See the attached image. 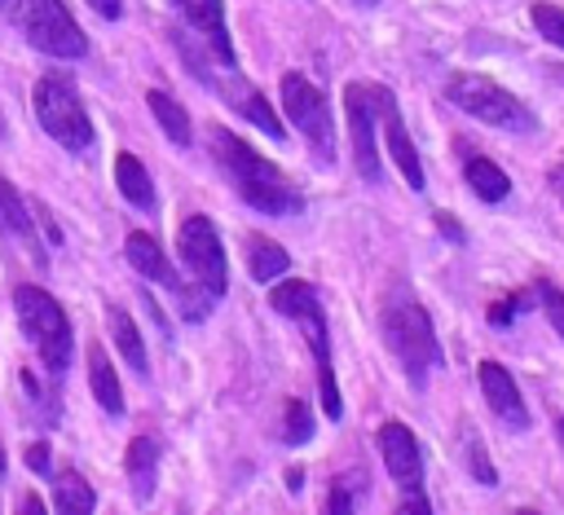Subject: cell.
I'll return each mask as SVG.
<instances>
[{
    "mask_svg": "<svg viewBox=\"0 0 564 515\" xmlns=\"http://www.w3.org/2000/svg\"><path fill=\"white\" fill-rule=\"evenodd\" d=\"M207 150H212L216 167L225 172V180L234 185V194L251 211H260V216H300L304 211L300 185L278 163H269L264 154H256L238 132H229V128L216 123L207 132Z\"/></svg>",
    "mask_w": 564,
    "mask_h": 515,
    "instance_id": "1",
    "label": "cell"
},
{
    "mask_svg": "<svg viewBox=\"0 0 564 515\" xmlns=\"http://www.w3.org/2000/svg\"><path fill=\"white\" fill-rule=\"evenodd\" d=\"M379 330H383V343L397 357L405 383L423 392L427 387V374L445 365V352H441V339L432 330L427 308L419 304V295L410 286H392L383 295V304H379Z\"/></svg>",
    "mask_w": 564,
    "mask_h": 515,
    "instance_id": "2",
    "label": "cell"
},
{
    "mask_svg": "<svg viewBox=\"0 0 564 515\" xmlns=\"http://www.w3.org/2000/svg\"><path fill=\"white\" fill-rule=\"evenodd\" d=\"M269 304L273 313L300 321L308 348H313V365H317V392H322V409L326 418H344V396H339V383H335V357H330V330H326V308H322V295L313 282H273L269 291Z\"/></svg>",
    "mask_w": 564,
    "mask_h": 515,
    "instance_id": "3",
    "label": "cell"
},
{
    "mask_svg": "<svg viewBox=\"0 0 564 515\" xmlns=\"http://www.w3.org/2000/svg\"><path fill=\"white\" fill-rule=\"evenodd\" d=\"M0 13L44 57L75 62L88 53V35L79 31V22L70 18L62 0H0Z\"/></svg>",
    "mask_w": 564,
    "mask_h": 515,
    "instance_id": "4",
    "label": "cell"
},
{
    "mask_svg": "<svg viewBox=\"0 0 564 515\" xmlns=\"http://www.w3.org/2000/svg\"><path fill=\"white\" fill-rule=\"evenodd\" d=\"M13 313H18V326H22L26 343L44 361V370L48 374H62L70 365V357H75V335H70L66 308L44 286L22 282V286H13Z\"/></svg>",
    "mask_w": 564,
    "mask_h": 515,
    "instance_id": "5",
    "label": "cell"
},
{
    "mask_svg": "<svg viewBox=\"0 0 564 515\" xmlns=\"http://www.w3.org/2000/svg\"><path fill=\"white\" fill-rule=\"evenodd\" d=\"M31 106H35V119L40 128L66 150V154H88L97 132H93V119L79 101V88L66 70H48L35 79V92H31Z\"/></svg>",
    "mask_w": 564,
    "mask_h": 515,
    "instance_id": "6",
    "label": "cell"
},
{
    "mask_svg": "<svg viewBox=\"0 0 564 515\" xmlns=\"http://www.w3.org/2000/svg\"><path fill=\"white\" fill-rule=\"evenodd\" d=\"M445 97L463 114H471V119H480L489 128H502V132H533L538 128L533 110L520 97H511L502 84H494L489 75H449Z\"/></svg>",
    "mask_w": 564,
    "mask_h": 515,
    "instance_id": "7",
    "label": "cell"
},
{
    "mask_svg": "<svg viewBox=\"0 0 564 515\" xmlns=\"http://www.w3.org/2000/svg\"><path fill=\"white\" fill-rule=\"evenodd\" d=\"M278 92H282L286 119H291L295 132L308 141L317 167H335V114H330L326 92H322L313 79H304L300 70H286L282 84H278Z\"/></svg>",
    "mask_w": 564,
    "mask_h": 515,
    "instance_id": "8",
    "label": "cell"
},
{
    "mask_svg": "<svg viewBox=\"0 0 564 515\" xmlns=\"http://www.w3.org/2000/svg\"><path fill=\"white\" fill-rule=\"evenodd\" d=\"M375 445H379V458H383L392 484L401 489V506L397 511L432 515V502H427V489H423V449H419V436L405 423H392L388 418L375 431Z\"/></svg>",
    "mask_w": 564,
    "mask_h": 515,
    "instance_id": "9",
    "label": "cell"
},
{
    "mask_svg": "<svg viewBox=\"0 0 564 515\" xmlns=\"http://www.w3.org/2000/svg\"><path fill=\"white\" fill-rule=\"evenodd\" d=\"M176 251H181V264H185L189 282L216 304L229 291V260H225L216 224L207 216H185L181 233H176Z\"/></svg>",
    "mask_w": 564,
    "mask_h": 515,
    "instance_id": "10",
    "label": "cell"
},
{
    "mask_svg": "<svg viewBox=\"0 0 564 515\" xmlns=\"http://www.w3.org/2000/svg\"><path fill=\"white\" fill-rule=\"evenodd\" d=\"M123 260H128V264H132L150 286H163L167 295H176V304H181L185 321H203V317H207L212 299H207L198 286H185V282H181L176 264L163 255V246H159L145 229H132V233L123 238Z\"/></svg>",
    "mask_w": 564,
    "mask_h": 515,
    "instance_id": "11",
    "label": "cell"
},
{
    "mask_svg": "<svg viewBox=\"0 0 564 515\" xmlns=\"http://www.w3.org/2000/svg\"><path fill=\"white\" fill-rule=\"evenodd\" d=\"M344 119H348V141H352V167L366 185L383 180L379 167V110H375V92L366 79H352L344 88Z\"/></svg>",
    "mask_w": 564,
    "mask_h": 515,
    "instance_id": "12",
    "label": "cell"
},
{
    "mask_svg": "<svg viewBox=\"0 0 564 515\" xmlns=\"http://www.w3.org/2000/svg\"><path fill=\"white\" fill-rule=\"evenodd\" d=\"M370 92H375L379 128H383V136H388V154H392L397 172L405 176V185H410L414 194H423V163H419V150H414V141H410V132H405V123H401L397 97H392L383 84H370Z\"/></svg>",
    "mask_w": 564,
    "mask_h": 515,
    "instance_id": "13",
    "label": "cell"
},
{
    "mask_svg": "<svg viewBox=\"0 0 564 515\" xmlns=\"http://www.w3.org/2000/svg\"><path fill=\"white\" fill-rule=\"evenodd\" d=\"M185 26H194V35L207 44V53L220 66H234V40H229V22H225V0H167Z\"/></svg>",
    "mask_w": 564,
    "mask_h": 515,
    "instance_id": "14",
    "label": "cell"
},
{
    "mask_svg": "<svg viewBox=\"0 0 564 515\" xmlns=\"http://www.w3.org/2000/svg\"><path fill=\"white\" fill-rule=\"evenodd\" d=\"M476 379H480V396H485V405H489L511 431H529L533 418H529V405H524V396H520L511 370H502L498 361H480V365H476Z\"/></svg>",
    "mask_w": 564,
    "mask_h": 515,
    "instance_id": "15",
    "label": "cell"
},
{
    "mask_svg": "<svg viewBox=\"0 0 564 515\" xmlns=\"http://www.w3.org/2000/svg\"><path fill=\"white\" fill-rule=\"evenodd\" d=\"M0 229H4V238H9L13 246H22V251H26V260H31L35 269H48V255H44V246L35 242L31 211H26L22 194H18L4 176H0Z\"/></svg>",
    "mask_w": 564,
    "mask_h": 515,
    "instance_id": "16",
    "label": "cell"
},
{
    "mask_svg": "<svg viewBox=\"0 0 564 515\" xmlns=\"http://www.w3.org/2000/svg\"><path fill=\"white\" fill-rule=\"evenodd\" d=\"M159 453H163V445H159L154 431L132 436L128 449H123V471H128V484H132L137 502H150V497H154V484H159Z\"/></svg>",
    "mask_w": 564,
    "mask_h": 515,
    "instance_id": "17",
    "label": "cell"
},
{
    "mask_svg": "<svg viewBox=\"0 0 564 515\" xmlns=\"http://www.w3.org/2000/svg\"><path fill=\"white\" fill-rule=\"evenodd\" d=\"M115 185H119L123 202H132L141 216H159V194H154V180H150L145 163H141L132 150H119V154H115Z\"/></svg>",
    "mask_w": 564,
    "mask_h": 515,
    "instance_id": "18",
    "label": "cell"
},
{
    "mask_svg": "<svg viewBox=\"0 0 564 515\" xmlns=\"http://www.w3.org/2000/svg\"><path fill=\"white\" fill-rule=\"evenodd\" d=\"M458 150H463V180L471 185V194H476L480 202H502V198L511 194V176H507L494 158L471 154L463 141H458Z\"/></svg>",
    "mask_w": 564,
    "mask_h": 515,
    "instance_id": "19",
    "label": "cell"
},
{
    "mask_svg": "<svg viewBox=\"0 0 564 515\" xmlns=\"http://www.w3.org/2000/svg\"><path fill=\"white\" fill-rule=\"evenodd\" d=\"M242 255H247V273H251V282H278V277L291 269L286 246L273 242V238H264V233H247Z\"/></svg>",
    "mask_w": 564,
    "mask_h": 515,
    "instance_id": "20",
    "label": "cell"
},
{
    "mask_svg": "<svg viewBox=\"0 0 564 515\" xmlns=\"http://www.w3.org/2000/svg\"><path fill=\"white\" fill-rule=\"evenodd\" d=\"M106 330H110V343H115V352L145 379L150 374V357H145V343H141V330H137V321L119 308V304H110L106 308Z\"/></svg>",
    "mask_w": 564,
    "mask_h": 515,
    "instance_id": "21",
    "label": "cell"
},
{
    "mask_svg": "<svg viewBox=\"0 0 564 515\" xmlns=\"http://www.w3.org/2000/svg\"><path fill=\"white\" fill-rule=\"evenodd\" d=\"M88 387H93V401L106 409V414H123V387H119V374L106 357L101 343H88Z\"/></svg>",
    "mask_w": 564,
    "mask_h": 515,
    "instance_id": "22",
    "label": "cell"
},
{
    "mask_svg": "<svg viewBox=\"0 0 564 515\" xmlns=\"http://www.w3.org/2000/svg\"><path fill=\"white\" fill-rule=\"evenodd\" d=\"M145 106H150L154 123L163 128V136H167L176 150H189V141H194V128H189V114H185V106H181L176 97L159 92V88H150V92H145Z\"/></svg>",
    "mask_w": 564,
    "mask_h": 515,
    "instance_id": "23",
    "label": "cell"
},
{
    "mask_svg": "<svg viewBox=\"0 0 564 515\" xmlns=\"http://www.w3.org/2000/svg\"><path fill=\"white\" fill-rule=\"evenodd\" d=\"M93 506H97V493L79 471H57L53 475V511L57 515H88Z\"/></svg>",
    "mask_w": 564,
    "mask_h": 515,
    "instance_id": "24",
    "label": "cell"
},
{
    "mask_svg": "<svg viewBox=\"0 0 564 515\" xmlns=\"http://www.w3.org/2000/svg\"><path fill=\"white\" fill-rule=\"evenodd\" d=\"M282 440L295 449V445H308L313 440V409L304 396H291L286 409H282Z\"/></svg>",
    "mask_w": 564,
    "mask_h": 515,
    "instance_id": "25",
    "label": "cell"
},
{
    "mask_svg": "<svg viewBox=\"0 0 564 515\" xmlns=\"http://www.w3.org/2000/svg\"><path fill=\"white\" fill-rule=\"evenodd\" d=\"M238 110H242L256 128H264V136H273V141H282V136H286V128H282V123H278V114H273V106H269L256 88H247V92L238 97Z\"/></svg>",
    "mask_w": 564,
    "mask_h": 515,
    "instance_id": "26",
    "label": "cell"
},
{
    "mask_svg": "<svg viewBox=\"0 0 564 515\" xmlns=\"http://www.w3.org/2000/svg\"><path fill=\"white\" fill-rule=\"evenodd\" d=\"M463 458H467L471 480H480L485 489H494V484H498V471H494V462H489V453H485L480 431H463Z\"/></svg>",
    "mask_w": 564,
    "mask_h": 515,
    "instance_id": "27",
    "label": "cell"
},
{
    "mask_svg": "<svg viewBox=\"0 0 564 515\" xmlns=\"http://www.w3.org/2000/svg\"><path fill=\"white\" fill-rule=\"evenodd\" d=\"M529 18H533V31H538L551 48H564V9H560V4L538 0V4H529Z\"/></svg>",
    "mask_w": 564,
    "mask_h": 515,
    "instance_id": "28",
    "label": "cell"
},
{
    "mask_svg": "<svg viewBox=\"0 0 564 515\" xmlns=\"http://www.w3.org/2000/svg\"><path fill=\"white\" fill-rule=\"evenodd\" d=\"M533 295H538V304L546 308L551 326H555V330H560V339H564V291H560V286H551V282H538V286H533Z\"/></svg>",
    "mask_w": 564,
    "mask_h": 515,
    "instance_id": "29",
    "label": "cell"
},
{
    "mask_svg": "<svg viewBox=\"0 0 564 515\" xmlns=\"http://www.w3.org/2000/svg\"><path fill=\"white\" fill-rule=\"evenodd\" d=\"M26 467H31L35 475H44V480H53V462H48V445H44V440H35V445L26 449Z\"/></svg>",
    "mask_w": 564,
    "mask_h": 515,
    "instance_id": "30",
    "label": "cell"
},
{
    "mask_svg": "<svg viewBox=\"0 0 564 515\" xmlns=\"http://www.w3.org/2000/svg\"><path fill=\"white\" fill-rule=\"evenodd\" d=\"M520 304H524V299H502V304H494V308H489V321H494V326H507V321L520 313Z\"/></svg>",
    "mask_w": 564,
    "mask_h": 515,
    "instance_id": "31",
    "label": "cell"
},
{
    "mask_svg": "<svg viewBox=\"0 0 564 515\" xmlns=\"http://www.w3.org/2000/svg\"><path fill=\"white\" fill-rule=\"evenodd\" d=\"M326 511H330V515H348V511H352V497H348V489H344V484H335V489H330Z\"/></svg>",
    "mask_w": 564,
    "mask_h": 515,
    "instance_id": "32",
    "label": "cell"
},
{
    "mask_svg": "<svg viewBox=\"0 0 564 515\" xmlns=\"http://www.w3.org/2000/svg\"><path fill=\"white\" fill-rule=\"evenodd\" d=\"M436 224H441V233H445V238H449V242H458V246H463V242H467V238H463V229H458V220H454V216H449V211H445V216H441V211H436Z\"/></svg>",
    "mask_w": 564,
    "mask_h": 515,
    "instance_id": "33",
    "label": "cell"
},
{
    "mask_svg": "<svg viewBox=\"0 0 564 515\" xmlns=\"http://www.w3.org/2000/svg\"><path fill=\"white\" fill-rule=\"evenodd\" d=\"M88 9H93V13H101L106 22H115V18H123V4H119V0H88Z\"/></svg>",
    "mask_w": 564,
    "mask_h": 515,
    "instance_id": "34",
    "label": "cell"
},
{
    "mask_svg": "<svg viewBox=\"0 0 564 515\" xmlns=\"http://www.w3.org/2000/svg\"><path fill=\"white\" fill-rule=\"evenodd\" d=\"M18 511H26V515H40V511H48V506H44V502H40V497H35V493H26V497H22V506H18Z\"/></svg>",
    "mask_w": 564,
    "mask_h": 515,
    "instance_id": "35",
    "label": "cell"
},
{
    "mask_svg": "<svg viewBox=\"0 0 564 515\" xmlns=\"http://www.w3.org/2000/svg\"><path fill=\"white\" fill-rule=\"evenodd\" d=\"M4 467H9V458H4V445H0V475H4Z\"/></svg>",
    "mask_w": 564,
    "mask_h": 515,
    "instance_id": "36",
    "label": "cell"
},
{
    "mask_svg": "<svg viewBox=\"0 0 564 515\" xmlns=\"http://www.w3.org/2000/svg\"><path fill=\"white\" fill-rule=\"evenodd\" d=\"M4 136H9V123H4V114H0V141H4Z\"/></svg>",
    "mask_w": 564,
    "mask_h": 515,
    "instance_id": "37",
    "label": "cell"
},
{
    "mask_svg": "<svg viewBox=\"0 0 564 515\" xmlns=\"http://www.w3.org/2000/svg\"><path fill=\"white\" fill-rule=\"evenodd\" d=\"M555 431H560V445H564V418H560V423H555Z\"/></svg>",
    "mask_w": 564,
    "mask_h": 515,
    "instance_id": "38",
    "label": "cell"
},
{
    "mask_svg": "<svg viewBox=\"0 0 564 515\" xmlns=\"http://www.w3.org/2000/svg\"><path fill=\"white\" fill-rule=\"evenodd\" d=\"M357 4H366V9H370V4H379V0H357Z\"/></svg>",
    "mask_w": 564,
    "mask_h": 515,
    "instance_id": "39",
    "label": "cell"
}]
</instances>
